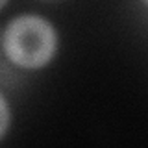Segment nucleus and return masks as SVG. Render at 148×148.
Wrapping results in <instances>:
<instances>
[{
	"label": "nucleus",
	"instance_id": "obj_1",
	"mask_svg": "<svg viewBox=\"0 0 148 148\" xmlns=\"http://www.w3.org/2000/svg\"><path fill=\"white\" fill-rule=\"evenodd\" d=\"M2 48L13 65L26 71H37L54 59L58 52V32L45 17L24 13L6 26Z\"/></svg>",
	"mask_w": 148,
	"mask_h": 148
},
{
	"label": "nucleus",
	"instance_id": "obj_2",
	"mask_svg": "<svg viewBox=\"0 0 148 148\" xmlns=\"http://www.w3.org/2000/svg\"><path fill=\"white\" fill-rule=\"evenodd\" d=\"M9 122H11V109H9V104H8L6 96L0 91V139L8 133Z\"/></svg>",
	"mask_w": 148,
	"mask_h": 148
},
{
	"label": "nucleus",
	"instance_id": "obj_3",
	"mask_svg": "<svg viewBox=\"0 0 148 148\" xmlns=\"http://www.w3.org/2000/svg\"><path fill=\"white\" fill-rule=\"evenodd\" d=\"M6 4H8V0H0V9H2L4 6H6Z\"/></svg>",
	"mask_w": 148,
	"mask_h": 148
},
{
	"label": "nucleus",
	"instance_id": "obj_4",
	"mask_svg": "<svg viewBox=\"0 0 148 148\" xmlns=\"http://www.w3.org/2000/svg\"><path fill=\"white\" fill-rule=\"evenodd\" d=\"M145 2H146V4H148V0H145Z\"/></svg>",
	"mask_w": 148,
	"mask_h": 148
},
{
	"label": "nucleus",
	"instance_id": "obj_5",
	"mask_svg": "<svg viewBox=\"0 0 148 148\" xmlns=\"http://www.w3.org/2000/svg\"><path fill=\"white\" fill-rule=\"evenodd\" d=\"M0 39H2V35H0Z\"/></svg>",
	"mask_w": 148,
	"mask_h": 148
}]
</instances>
